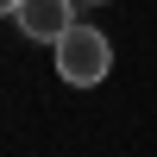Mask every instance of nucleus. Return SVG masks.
I'll return each instance as SVG.
<instances>
[{
    "label": "nucleus",
    "instance_id": "1",
    "mask_svg": "<svg viewBox=\"0 0 157 157\" xmlns=\"http://www.w3.org/2000/svg\"><path fill=\"white\" fill-rule=\"evenodd\" d=\"M50 50H57V75H63L69 88H101V82H107V69H113L107 32H94V25H82V19H75Z\"/></svg>",
    "mask_w": 157,
    "mask_h": 157
},
{
    "label": "nucleus",
    "instance_id": "2",
    "mask_svg": "<svg viewBox=\"0 0 157 157\" xmlns=\"http://www.w3.org/2000/svg\"><path fill=\"white\" fill-rule=\"evenodd\" d=\"M75 6H82V0H19V13H13V19H19V32H25V38L57 44V38L75 25Z\"/></svg>",
    "mask_w": 157,
    "mask_h": 157
},
{
    "label": "nucleus",
    "instance_id": "3",
    "mask_svg": "<svg viewBox=\"0 0 157 157\" xmlns=\"http://www.w3.org/2000/svg\"><path fill=\"white\" fill-rule=\"evenodd\" d=\"M13 13H19V0H0V19H13Z\"/></svg>",
    "mask_w": 157,
    "mask_h": 157
},
{
    "label": "nucleus",
    "instance_id": "4",
    "mask_svg": "<svg viewBox=\"0 0 157 157\" xmlns=\"http://www.w3.org/2000/svg\"><path fill=\"white\" fill-rule=\"evenodd\" d=\"M82 6H107V0H82Z\"/></svg>",
    "mask_w": 157,
    "mask_h": 157
}]
</instances>
